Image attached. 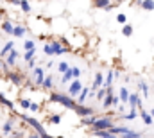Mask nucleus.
<instances>
[{"label":"nucleus","mask_w":154,"mask_h":138,"mask_svg":"<svg viewBox=\"0 0 154 138\" xmlns=\"http://www.w3.org/2000/svg\"><path fill=\"white\" fill-rule=\"evenodd\" d=\"M108 129H109V133H111L113 136H127V138H140V136H143V133L134 131V129L125 127V126H115V124H111Z\"/></svg>","instance_id":"f257e3e1"},{"label":"nucleus","mask_w":154,"mask_h":138,"mask_svg":"<svg viewBox=\"0 0 154 138\" xmlns=\"http://www.w3.org/2000/svg\"><path fill=\"white\" fill-rule=\"evenodd\" d=\"M48 101H50V102L61 104V106L66 108V109H74V106H75V99H74V97L65 95V93H57V92H50Z\"/></svg>","instance_id":"f03ea898"},{"label":"nucleus","mask_w":154,"mask_h":138,"mask_svg":"<svg viewBox=\"0 0 154 138\" xmlns=\"http://www.w3.org/2000/svg\"><path fill=\"white\" fill-rule=\"evenodd\" d=\"M18 117H20L25 124H29V126L34 129V133H36L38 136H41V138H47V136H48V131L41 126V122H39V120H36L34 117H31V115H22V113H20Z\"/></svg>","instance_id":"7ed1b4c3"},{"label":"nucleus","mask_w":154,"mask_h":138,"mask_svg":"<svg viewBox=\"0 0 154 138\" xmlns=\"http://www.w3.org/2000/svg\"><path fill=\"white\" fill-rule=\"evenodd\" d=\"M111 124H113V117L106 115V117H102V118L97 117V120H95L90 127H91V131H97V129H108Z\"/></svg>","instance_id":"20e7f679"},{"label":"nucleus","mask_w":154,"mask_h":138,"mask_svg":"<svg viewBox=\"0 0 154 138\" xmlns=\"http://www.w3.org/2000/svg\"><path fill=\"white\" fill-rule=\"evenodd\" d=\"M18 58H20V54H18V50H14V47H13V49L5 54V58H4V68H5V72L11 68V67H14V65H16Z\"/></svg>","instance_id":"39448f33"},{"label":"nucleus","mask_w":154,"mask_h":138,"mask_svg":"<svg viewBox=\"0 0 154 138\" xmlns=\"http://www.w3.org/2000/svg\"><path fill=\"white\" fill-rule=\"evenodd\" d=\"M5 74H7V79L11 81V84H14V86H22V84H23V75H22L20 72H11V70H7Z\"/></svg>","instance_id":"423d86ee"},{"label":"nucleus","mask_w":154,"mask_h":138,"mask_svg":"<svg viewBox=\"0 0 154 138\" xmlns=\"http://www.w3.org/2000/svg\"><path fill=\"white\" fill-rule=\"evenodd\" d=\"M74 111H75L79 117H88V115H93V113H95L93 108L84 106V104H77V102H75V106H74Z\"/></svg>","instance_id":"0eeeda50"},{"label":"nucleus","mask_w":154,"mask_h":138,"mask_svg":"<svg viewBox=\"0 0 154 138\" xmlns=\"http://www.w3.org/2000/svg\"><path fill=\"white\" fill-rule=\"evenodd\" d=\"M81 88H82V83L79 81V77H75V79L72 81V84L68 86V95L75 99V95L79 93V92H81Z\"/></svg>","instance_id":"6e6552de"},{"label":"nucleus","mask_w":154,"mask_h":138,"mask_svg":"<svg viewBox=\"0 0 154 138\" xmlns=\"http://www.w3.org/2000/svg\"><path fill=\"white\" fill-rule=\"evenodd\" d=\"M43 77H45V68H41V67H34V70H32V79H34V84L41 86Z\"/></svg>","instance_id":"1a4fd4ad"},{"label":"nucleus","mask_w":154,"mask_h":138,"mask_svg":"<svg viewBox=\"0 0 154 138\" xmlns=\"http://www.w3.org/2000/svg\"><path fill=\"white\" fill-rule=\"evenodd\" d=\"M50 45H52V49H54V56H61V54H65V52L68 50L66 47H63L61 41H50Z\"/></svg>","instance_id":"9d476101"},{"label":"nucleus","mask_w":154,"mask_h":138,"mask_svg":"<svg viewBox=\"0 0 154 138\" xmlns=\"http://www.w3.org/2000/svg\"><path fill=\"white\" fill-rule=\"evenodd\" d=\"M88 93H90V88H81V92L75 95V101H77V104H84L86 101H88Z\"/></svg>","instance_id":"9b49d317"},{"label":"nucleus","mask_w":154,"mask_h":138,"mask_svg":"<svg viewBox=\"0 0 154 138\" xmlns=\"http://www.w3.org/2000/svg\"><path fill=\"white\" fill-rule=\"evenodd\" d=\"M13 25H14V24H13L11 20H4V18H2V22H0V29L9 36L13 34Z\"/></svg>","instance_id":"f8f14e48"},{"label":"nucleus","mask_w":154,"mask_h":138,"mask_svg":"<svg viewBox=\"0 0 154 138\" xmlns=\"http://www.w3.org/2000/svg\"><path fill=\"white\" fill-rule=\"evenodd\" d=\"M25 33H27V27L25 25H13V34L11 36H16V38H23L25 36Z\"/></svg>","instance_id":"ddd939ff"},{"label":"nucleus","mask_w":154,"mask_h":138,"mask_svg":"<svg viewBox=\"0 0 154 138\" xmlns=\"http://www.w3.org/2000/svg\"><path fill=\"white\" fill-rule=\"evenodd\" d=\"M102 83H104V75H102L100 72H97V74H95V77H93V83H91V90L100 88V86H102Z\"/></svg>","instance_id":"4468645a"},{"label":"nucleus","mask_w":154,"mask_h":138,"mask_svg":"<svg viewBox=\"0 0 154 138\" xmlns=\"http://www.w3.org/2000/svg\"><path fill=\"white\" fill-rule=\"evenodd\" d=\"M138 115L142 117V120L145 122V126H152L154 118L151 117V113H147V111H142V109H138Z\"/></svg>","instance_id":"2eb2a0df"},{"label":"nucleus","mask_w":154,"mask_h":138,"mask_svg":"<svg viewBox=\"0 0 154 138\" xmlns=\"http://www.w3.org/2000/svg\"><path fill=\"white\" fill-rule=\"evenodd\" d=\"M54 86V77L48 74V75H45L43 77V83H41V88H45V90H50Z\"/></svg>","instance_id":"dca6fc26"},{"label":"nucleus","mask_w":154,"mask_h":138,"mask_svg":"<svg viewBox=\"0 0 154 138\" xmlns=\"http://www.w3.org/2000/svg\"><path fill=\"white\" fill-rule=\"evenodd\" d=\"M136 117H138V108H131V111L125 113V115L120 113V118H124V120H134Z\"/></svg>","instance_id":"f3484780"},{"label":"nucleus","mask_w":154,"mask_h":138,"mask_svg":"<svg viewBox=\"0 0 154 138\" xmlns=\"http://www.w3.org/2000/svg\"><path fill=\"white\" fill-rule=\"evenodd\" d=\"M13 124H14V118H11V120L4 122V126H2V135H4V136H5V135H9V133L13 131Z\"/></svg>","instance_id":"a211bd4d"},{"label":"nucleus","mask_w":154,"mask_h":138,"mask_svg":"<svg viewBox=\"0 0 154 138\" xmlns=\"http://www.w3.org/2000/svg\"><path fill=\"white\" fill-rule=\"evenodd\" d=\"M91 135L100 136V138H115L111 133H109V129H97V131H91Z\"/></svg>","instance_id":"6ab92c4d"},{"label":"nucleus","mask_w":154,"mask_h":138,"mask_svg":"<svg viewBox=\"0 0 154 138\" xmlns=\"http://www.w3.org/2000/svg\"><path fill=\"white\" fill-rule=\"evenodd\" d=\"M138 88H140L143 99H149V84H147L145 81H140V83H138Z\"/></svg>","instance_id":"aec40b11"},{"label":"nucleus","mask_w":154,"mask_h":138,"mask_svg":"<svg viewBox=\"0 0 154 138\" xmlns=\"http://www.w3.org/2000/svg\"><path fill=\"white\" fill-rule=\"evenodd\" d=\"M138 101H140V95H138L136 92H134V93H129V97H127V102H129V106H131V108H136Z\"/></svg>","instance_id":"412c9836"},{"label":"nucleus","mask_w":154,"mask_h":138,"mask_svg":"<svg viewBox=\"0 0 154 138\" xmlns=\"http://www.w3.org/2000/svg\"><path fill=\"white\" fill-rule=\"evenodd\" d=\"M95 120H97L95 113H93V115H88V117H81V124H82V126H91Z\"/></svg>","instance_id":"4be33fe9"},{"label":"nucleus","mask_w":154,"mask_h":138,"mask_svg":"<svg viewBox=\"0 0 154 138\" xmlns=\"http://www.w3.org/2000/svg\"><path fill=\"white\" fill-rule=\"evenodd\" d=\"M0 104H2V106H5V108H9V109H14V102H11V101L2 93V92H0Z\"/></svg>","instance_id":"5701e85b"},{"label":"nucleus","mask_w":154,"mask_h":138,"mask_svg":"<svg viewBox=\"0 0 154 138\" xmlns=\"http://www.w3.org/2000/svg\"><path fill=\"white\" fill-rule=\"evenodd\" d=\"M13 47H14V41H7V43H5V45L2 47V50H0V58L4 59V58H5V54H7V52H9V50L13 49Z\"/></svg>","instance_id":"b1692460"},{"label":"nucleus","mask_w":154,"mask_h":138,"mask_svg":"<svg viewBox=\"0 0 154 138\" xmlns=\"http://www.w3.org/2000/svg\"><path fill=\"white\" fill-rule=\"evenodd\" d=\"M18 7H20V9H22V13H25V14H29V13H31V4H29V0H20Z\"/></svg>","instance_id":"393cba45"},{"label":"nucleus","mask_w":154,"mask_h":138,"mask_svg":"<svg viewBox=\"0 0 154 138\" xmlns=\"http://www.w3.org/2000/svg\"><path fill=\"white\" fill-rule=\"evenodd\" d=\"M32 58H36V47L25 50V54H23V61H29V59H32Z\"/></svg>","instance_id":"a878e982"},{"label":"nucleus","mask_w":154,"mask_h":138,"mask_svg":"<svg viewBox=\"0 0 154 138\" xmlns=\"http://www.w3.org/2000/svg\"><path fill=\"white\" fill-rule=\"evenodd\" d=\"M113 79H115V77H113V70H108V77H106V81L102 83V86H104V88L113 86Z\"/></svg>","instance_id":"bb28decb"},{"label":"nucleus","mask_w":154,"mask_h":138,"mask_svg":"<svg viewBox=\"0 0 154 138\" xmlns=\"http://www.w3.org/2000/svg\"><path fill=\"white\" fill-rule=\"evenodd\" d=\"M127 97H129V90H127L125 86H122V88H120V95H118L120 102H127Z\"/></svg>","instance_id":"cd10ccee"},{"label":"nucleus","mask_w":154,"mask_h":138,"mask_svg":"<svg viewBox=\"0 0 154 138\" xmlns=\"http://www.w3.org/2000/svg\"><path fill=\"white\" fill-rule=\"evenodd\" d=\"M142 9L145 11H154V0H142Z\"/></svg>","instance_id":"c85d7f7f"},{"label":"nucleus","mask_w":154,"mask_h":138,"mask_svg":"<svg viewBox=\"0 0 154 138\" xmlns=\"http://www.w3.org/2000/svg\"><path fill=\"white\" fill-rule=\"evenodd\" d=\"M122 34L124 36H133V25H129V24H124V27H122Z\"/></svg>","instance_id":"c756f323"},{"label":"nucleus","mask_w":154,"mask_h":138,"mask_svg":"<svg viewBox=\"0 0 154 138\" xmlns=\"http://www.w3.org/2000/svg\"><path fill=\"white\" fill-rule=\"evenodd\" d=\"M108 4H111L109 0H93V5L97 7V9H104Z\"/></svg>","instance_id":"7c9ffc66"},{"label":"nucleus","mask_w":154,"mask_h":138,"mask_svg":"<svg viewBox=\"0 0 154 138\" xmlns=\"http://www.w3.org/2000/svg\"><path fill=\"white\" fill-rule=\"evenodd\" d=\"M61 75H63V77H61V83H70V81L74 79V77H72V72H70V68L66 70V72H63Z\"/></svg>","instance_id":"2f4dec72"},{"label":"nucleus","mask_w":154,"mask_h":138,"mask_svg":"<svg viewBox=\"0 0 154 138\" xmlns=\"http://www.w3.org/2000/svg\"><path fill=\"white\" fill-rule=\"evenodd\" d=\"M48 122H50V124H59V122H61V113H54V115H50Z\"/></svg>","instance_id":"473e14b6"},{"label":"nucleus","mask_w":154,"mask_h":138,"mask_svg":"<svg viewBox=\"0 0 154 138\" xmlns=\"http://www.w3.org/2000/svg\"><path fill=\"white\" fill-rule=\"evenodd\" d=\"M43 52H45L47 56H54V49H52V45H50V43H45V45H43Z\"/></svg>","instance_id":"72a5a7b5"},{"label":"nucleus","mask_w":154,"mask_h":138,"mask_svg":"<svg viewBox=\"0 0 154 138\" xmlns=\"http://www.w3.org/2000/svg\"><path fill=\"white\" fill-rule=\"evenodd\" d=\"M68 68H70V65H68L66 61H61V63L57 65V72H59V74H63V72H66Z\"/></svg>","instance_id":"f704fd0d"},{"label":"nucleus","mask_w":154,"mask_h":138,"mask_svg":"<svg viewBox=\"0 0 154 138\" xmlns=\"http://www.w3.org/2000/svg\"><path fill=\"white\" fill-rule=\"evenodd\" d=\"M70 72H72V77L75 79V77H81V72H82V70L77 68V67H70Z\"/></svg>","instance_id":"c9c22d12"},{"label":"nucleus","mask_w":154,"mask_h":138,"mask_svg":"<svg viewBox=\"0 0 154 138\" xmlns=\"http://www.w3.org/2000/svg\"><path fill=\"white\" fill-rule=\"evenodd\" d=\"M39 108H41V106H39L38 102H31V104H29V109H31V113H38Z\"/></svg>","instance_id":"e433bc0d"},{"label":"nucleus","mask_w":154,"mask_h":138,"mask_svg":"<svg viewBox=\"0 0 154 138\" xmlns=\"http://www.w3.org/2000/svg\"><path fill=\"white\" fill-rule=\"evenodd\" d=\"M116 22H118V24H125V22H127V18H125V14H122V13H118V14H116Z\"/></svg>","instance_id":"4c0bfd02"},{"label":"nucleus","mask_w":154,"mask_h":138,"mask_svg":"<svg viewBox=\"0 0 154 138\" xmlns=\"http://www.w3.org/2000/svg\"><path fill=\"white\" fill-rule=\"evenodd\" d=\"M23 49H25V50H27V49H34V41H32V39H25Z\"/></svg>","instance_id":"58836bf2"},{"label":"nucleus","mask_w":154,"mask_h":138,"mask_svg":"<svg viewBox=\"0 0 154 138\" xmlns=\"http://www.w3.org/2000/svg\"><path fill=\"white\" fill-rule=\"evenodd\" d=\"M9 135H13V136H14V138L25 136V133H23V131H16V129H13V131H11V133H9Z\"/></svg>","instance_id":"ea45409f"},{"label":"nucleus","mask_w":154,"mask_h":138,"mask_svg":"<svg viewBox=\"0 0 154 138\" xmlns=\"http://www.w3.org/2000/svg\"><path fill=\"white\" fill-rule=\"evenodd\" d=\"M29 104H31L29 99H22V101H20V106H22L23 109H29Z\"/></svg>","instance_id":"a19ab883"},{"label":"nucleus","mask_w":154,"mask_h":138,"mask_svg":"<svg viewBox=\"0 0 154 138\" xmlns=\"http://www.w3.org/2000/svg\"><path fill=\"white\" fill-rule=\"evenodd\" d=\"M118 104H120V99H118L116 95H113V97H111V106H118Z\"/></svg>","instance_id":"79ce46f5"},{"label":"nucleus","mask_w":154,"mask_h":138,"mask_svg":"<svg viewBox=\"0 0 154 138\" xmlns=\"http://www.w3.org/2000/svg\"><path fill=\"white\" fill-rule=\"evenodd\" d=\"M23 84H25V88H29V90H34V86H32V81H25Z\"/></svg>","instance_id":"37998d69"},{"label":"nucleus","mask_w":154,"mask_h":138,"mask_svg":"<svg viewBox=\"0 0 154 138\" xmlns=\"http://www.w3.org/2000/svg\"><path fill=\"white\" fill-rule=\"evenodd\" d=\"M7 4H11V5H18L20 4V0H5Z\"/></svg>","instance_id":"c03bdc74"},{"label":"nucleus","mask_w":154,"mask_h":138,"mask_svg":"<svg viewBox=\"0 0 154 138\" xmlns=\"http://www.w3.org/2000/svg\"><path fill=\"white\" fill-rule=\"evenodd\" d=\"M4 13H5V11L2 9V11H0V22H2V18H4Z\"/></svg>","instance_id":"a18cd8bd"},{"label":"nucleus","mask_w":154,"mask_h":138,"mask_svg":"<svg viewBox=\"0 0 154 138\" xmlns=\"http://www.w3.org/2000/svg\"><path fill=\"white\" fill-rule=\"evenodd\" d=\"M4 68V59H2V58H0V70Z\"/></svg>","instance_id":"49530a36"},{"label":"nucleus","mask_w":154,"mask_h":138,"mask_svg":"<svg viewBox=\"0 0 154 138\" xmlns=\"http://www.w3.org/2000/svg\"><path fill=\"white\" fill-rule=\"evenodd\" d=\"M151 117H152V118H154V109H152V111H151Z\"/></svg>","instance_id":"de8ad7c7"}]
</instances>
